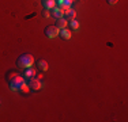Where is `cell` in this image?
Wrapping results in <instances>:
<instances>
[{"label": "cell", "mask_w": 128, "mask_h": 122, "mask_svg": "<svg viewBox=\"0 0 128 122\" xmlns=\"http://www.w3.org/2000/svg\"><path fill=\"white\" fill-rule=\"evenodd\" d=\"M37 65H38V68L41 69L42 72H45V71H48V62L45 60H38V62H37Z\"/></svg>", "instance_id": "8fae6325"}, {"label": "cell", "mask_w": 128, "mask_h": 122, "mask_svg": "<svg viewBox=\"0 0 128 122\" xmlns=\"http://www.w3.org/2000/svg\"><path fill=\"white\" fill-rule=\"evenodd\" d=\"M75 15H76V11L72 10L71 7H68L66 11H64V18L67 20H71V19H75Z\"/></svg>", "instance_id": "5b68a950"}, {"label": "cell", "mask_w": 128, "mask_h": 122, "mask_svg": "<svg viewBox=\"0 0 128 122\" xmlns=\"http://www.w3.org/2000/svg\"><path fill=\"white\" fill-rule=\"evenodd\" d=\"M42 16H44V18H49L50 16L49 10H45V8H44V11H42Z\"/></svg>", "instance_id": "5bb4252c"}, {"label": "cell", "mask_w": 128, "mask_h": 122, "mask_svg": "<svg viewBox=\"0 0 128 122\" xmlns=\"http://www.w3.org/2000/svg\"><path fill=\"white\" fill-rule=\"evenodd\" d=\"M108 1V4H110V5H113V4H116V3L118 1V0H106Z\"/></svg>", "instance_id": "9a60e30c"}, {"label": "cell", "mask_w": 128, "mask_h": 122, "mask_svg": "<svg viewBox=\"0 0 128 122\" xmlns=\"http://www.w3.org/2000/svg\"><path fill=\"white\" fill-rule=\"evenodd\" d=\"M59 31H60V30L56 27V24L46 26V27H45V30H44L45 35H46L48 38H54V37H57V35H59Z\"/></svg>", "instance_id": "3957f363"}, {"label": "cell", "mask_w": 128, "mask_h": 122, "mask_svg": "<svg viewBox=\"0 0 128 122\" xmlns=\"http://www.w3.org/2000/svg\"><path fill=\"white\" fill-rule=\"evenodd\" d=\"M33 64H34V57L29 53L20 54L16 60V66L18 68H22V69L30 68V66H33Z\"/></svg>", "instance_id": "7a4b0ae2"}, {"label": "cell", "mask_w": 128, "mask_h": 122, "mask_svg": "<svg viewBox=\"0 0 128 122\" xmlns=\"http://www.w3.org/2000/svg\"><path fill=\"white\" fill-rule=\"evenodd\" d=\"M59 35L62 37L63 39H70V38H71V35H72V33L66 27V29H62V30L59 31Z\"/></svg>", "instance_id": "30bf717a"}, {"label": "cell", "mask_w": 128, "mask_h": 122, "mask_svg": "<svg viewBox=\"0 0 128 122\" xmlns=\"http://www.w3.org/2000/svg\"><path fill=\"white\" fill-rule=\"evenodd\" d=\"M19 91H20V92H23V94H29V92H30V87H29V84L23 83V84L19 87Z\"/></svg>", "instance_id": "7c38bea8"}, {"label": "cell", "mask_w": 128, "mask_h": 122, "mask_svg": "<svg viewBox=\"0 0 128 122\" xmlns=\"http://www.w3.org/2000/svg\"><path fill=\"white\" fill-rule=\"evenodd\" d=\"M50 16H53V18H56V19H59V18H63L64 16V12L63 10L60 7H54L53 10H50Z\"/></svg>", "instance_id": "52a82bcc"}, {"label": "cell", "mask_w": 128, "mask_h": 122, "mask_svg": "<svg viewBox=\"0 0 128 122\" xmlns=\"http://www.w3.org/2000/svg\"><path fill=\"white\" fill-rule=\"evenodd\" d=\"M56 0H42V5H44L45 10H53L54 7H56Z\"/></svg>", "instance_id": "8992f818"}, {"label": "cell", "mask_w": 128, "mask_h": 122, "mask_svg": "<svg viewBox=\"0 0 128 122\" xmlns=\"http://www.w3.org/2000/svg\"><path fill=\"white\" fill-rule=\"evenodd\" d=\"M36 76V69L33 68V66H30V68H26L25 72H23V77L25 79H32Z\"/></svg>", "instance_id": "9c48e42d"}, {"label": "cell", "mask_w": 128, "mask_h": 122, "mask_svg": "<svg viewBox=\"0 0 128 122\" xmlns=\"http://www.w3.org/2000/svg\"><path fill=\"white\" fill-rule=\"evenodd\" d=\"M68 23H70V26L72 27V30H78L79 29V22H78L76 19H71Z\"/></svg>", "instance_id": "4fadbf2b"}, {"label": "cell", "mask_w": 128, "mask_h": 122, "mask_svg": "<svg viewBox=\"0 0 128 122\" xmlns=\"http://www.w3.org/2000/svg\"><path fill=\"white\" fill-rule=\"evenodd\" d=\"M67 24H68V20H67L64 16H63V18H59V19L56 20V27H57L59 30L66 29V27H67Z\"/></svg>", "instance_id": "ba28073f"}, {"label": "cell", "mask_w": 128, "mask_h": 122, "mask_svg": "<svg viewBox=\"0 0 128 122\" xmlns=\"http://www.w3.org/2000/svg\"><path fill=\"white\" fill-rule=\"evenodd\" d=\"M7 81L8 85H10V90L19 91V87L25 83V77H23V75H20L18 72H10L7 73Z\"/></svg>", "instance_id": "6da1fadb"}, {"label": "cell", "mask_w": 128, "mask_h": 122, "mask_svg": "<svg viewBox=\"0 0 128 122\" xmlns=\"http://www.w3.org/2000/svg\"><path fill=\"white\" fill-rule=\"evenodd\" d=\"M29 87H30V90H33V91H38V90H41L42 83H41L40 79L32 77V79H29Z\"/></svg>", "instance_id": "277c9868"}]
</instances>
